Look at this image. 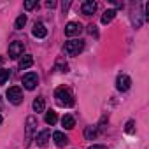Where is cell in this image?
Returning a JSON list of instances; mask_svg holds the SVG:
<instances>
[{"label": "cell", "instance_id": "3", "mask_svg": "<svg viewBox=\"0 0 149 149\" xmlns=\"http://www.w3.org/2000/svg\"><path fill=\"white\" fill-rule=\"evenodd\" d=\"M83 47H84V42L83 40H68V42H65V53L68 56L79 54L83 51Z\"/></svg>", "mask_w": 149, "mask_h": 149}, {"label": "cell", "instance_id": "17", "mask_svg": "<svg viewBox=\"0 0 149 149\" xmlns=\"http://www.w3.org/2000/svg\"><path fill=\"white\" fill-rule=\"evenodd\" d=\"M97 135H98V132H97V126H86V130H84V137H86L88 140H93Z\"/></svg>", "mask_w": 149, "mask_h": 149}, {"label": "cell", "instance_id": "24", "mask_svg": "<svg viewBox=\"0 0 149 149\" xmlns=\"http://www.w3.org/2000/svg\"><path fill=\"white\" fill-rule=\"evenodd\" d=\"M95 28H97L95 25H90V26H88V32H90V33L93 35V33H97V30H95Z\"/></svg>", "mask_w": 149, "mask_h": 149}, {"label": "cell", "instance_id": "27", "mask_svg": "<svg viewBox=\"0 0 149 149\" xmlns=\"http://www.w3.org/2000/svg\"><path fill=\"white\" fill-rule=\"evenodd\" d=\"M0 125H2V116H0Z\"/></svg>", "mask_w": 149, "mask_h": 149}, {"label": "cell", "instance_id": "15", "mask_svg": "<svg viewBox=\"0 0 149 149\" xmlns=\"http://www.w3.org/2000/svg\"><path fill=\"white\" fill-rule=\"evenodd\" d=\"M114 18H116V11H114V9H107V11L102 14V23L107 25V23H111Z\"/></svg>", "mask_w": 149, "mask_h": 149}, {"label": "cell", "instance_id": "25", "mask_svg": "<svg viewBox=\"0 0 149 149\" xmlns=\"http://www.w3.org/2000/svg\"><path fill=\"white\" fill-rule=\"evenodd\" d=\"M88 149H105V146H98V144H95V146H90Z\"/></svg>", "mask_w": 149, "mask_h": 149}, {"label": "cell", "instance_id": "8", "mask_svg": "<svg viewBox=\"0 0 149 149\" xmlns=\"http://www.w3.org/2000/svg\"><path fill=\"white\" fill-rule=\"evenodd\" d=\"M130 86H132V79H130L128 76H125V74L118 76V79H116V88H118L119 91H128Z\"/></svg>", "mask_w": 149, "mask_h": 149}, {"label": "cell", "instance_id": "11", "mask_svg": "<svg viewBox=\"0 0 149 149\" xmlns=\"http://www.w3.org/2000/svg\"><path fill=\"white\" fill-rule=\"evenodd\" d=\"M53 140H54V144H56L58 147H63V146H67L68 137H67L63 132H54V133H53Z\"/></svg>", "mask_w": 149, "mask_h": 149}, {"label": "cell", "instance_id": "16", "mask_svg": "<svg viewBox=\"0 0 149 149\" xmlns=\"http://www.w3.org/2000/svg\"><path fill=\"white\" fill-rule=\"evenodd\" d=\"M44 109H46V102H44V98H42V97L35 98V100H33V111H35V112H42Z\"/></svg>", "mask_w": 149, "mask_h": 149}, {"label": "cell", "instance_id": "2", "mask_svg": "<svg viewBox=\"0 0 149 149\" xmlns=\"http://www.w3.org/2000/svg\"><path fill=\"white\" fill-rule=\"evenodd\" d=\"M6 95H7V100L11 104H14V105H19L23 102V91H21L19 86H11Z\"/></svg>", "mask_w": 149, "mask_h": 149}, {"label": "cell", "instance_id": "13", "mask_svg": "<svg viewBox=\"0 0 149 149\" xmlns=\"http://www.w3.org/2000/svg\"><path fill=\"white\" fill-rule=\"evenodd\" d=\"M32 65H33V58H32V54H25V56L19 58L18 67H19L21 70H25V68H28V67H32Z\"/></svg>", "mask_w": 149, "mask_h": 149}, {"label": "cell", "instance_id": "4", "mask_svg": "<svg viewBox=\"0 0 149 149\" xmlns=\"http://www.w3.org/2000/svg\"><path fill=\"white\" fill-rule=\"evenodd\" d=\"M21 83H23V86L26 90H33L37 86V83H39V76L35 72H28V74H25V76L21 77Z\"/></svg>", "mask_w": 149, "mask_h": 149}, {"label": "cell", "instance_id": "14", "mask_svg": "<svg viewBox=\"0 0 149 149\" xmlns=\"http://www.w3.org/2000/svg\"><path fill=\"white\" fill-rule=\"evenodd\" d=\"M61 125H63V128H67V130H72L74 126H76V119H74L70 114H65V116L61 118Z\"/></svg>", "mask_w": 149, "mask_h": 149}, {"label": "cell", "instance_id": "6", "mask_svg": "<svg viewBox=\"0 0 149 149\" xmlns=\"http://www.w3.org/2000/svg\"><path fill=\"white\" fill-rule=\"evenodd\" d=\"M35 128H37V119H35L33 116H28V118H26V142H25V146H28V144H30V140H32V135H33Z\"/></svg>", "mask_w": 149, "mask_h": 149}, {"label": "cell", "instance_id": "19", "mask_svg": "<svg viewBox=\"0 0 149 149\" xmlns=\"http://www.w3.org/2000/svg\"><path fill=\"white\" fill-rule=\"evenodd\" d=\"M25 25H26V14H19L18 19H16V23H14V28L16 30H21Z\"/></svg>", "mask_w": 149, "mask_h": 149}, {"label": "cell", "instance_id": "12", "mask_svg": "<svg viewBox=\"0 0 149 149\" xmlns=\"http://www.w3.org/2000/svg\"><path fill=\"white\" fill-rule=\"evenodd\" d=\"M32 33H33V37H37V39H44V37L47 35V28L44 26V23H35Z\"/></svg>", "mask_w": 149, "mask_h": 149}, {"label": "cell", "instance_id": "10", "mask_svg": "<svg viewBox=\"0 0 149 149\" xmlns=\"http://www.w3.org/2000/svg\"><path fill=\"white\" fill-rule=\"evenodd\" d=\"M81 11H83V14L91 16V14L97 11V2H93V0H86V2L81 6Z\"/></svg>", "mask_w": 149, "mask_h": 149}, {"label": "cell", "instance_id": "9", "mask_svg": "<svg viewBox=\"0 0 149 149\" xmlns=\"http://www.w3.org/2000/svg\"><path fill=\"white\" fill-rule=\"evenodd\" d=\"M49 137H51V132H49V130H42V132L37 135V139H35L37 146H39V147H46L47 142H49Z\"/></svg>", "mask_w": 149, "mask_h": 149}, {"label": "cell", "instance_id": "22", "mask_svg": "<svg viewBox=\"0 0 149 149\" xmlns=\"http://www.w3.org/2000/svg\"><path fill=\"white\" fill-rule=\"evenodd\" d=\"M33 7H37V2H35V0H28V2H25V9H26V11H32Z\"/></svg>", "mask_w": 149, "mask_h": 149}, {"label": "cell", "instance_id": "1", "mask_svg": "<svg viewBox=\"0 0 149 149\" xmlns=\"http://www.w3.org/2000/svg\"><path fill=\"white\" fill-rule=\"evenodd\" d=\"M54 98H56L58 105H61V107H72L74 104H76V100H74V95H72L67 88H56Z\"/></svg>", "mask_w": 149, "mask_h": 149}, {"label": "cell", "instance_id": "20", "mask_svg": "<svg viewBox=\"0 0 149 149\" xmlns=\"http://www.w3.org/2000/svg\"><path fill=\"white\" fill-rule=\"evenodd\" d=\"M9 70H6V68H0V84H4L7 79H9Z\"/></svg>", "mask_w": 149, "mask_h": 149}, {"label": "cell", "instance_id": "21", "mask_svg": "<svg viewBox=\"0 0 149 149\" xmlns=\"http://www.w3.org/2000/svg\"><path fill=\"white\" fill-rule=\"evenodd\" d=\"M125 132H126V133H133V132H135V121H133V119H130V121L126 123Z\"/></svg>", "mask_w": 149, "mask_h": 149}, {"label": "cell", "instance_id": "23", "mask_svg": "<svg viewBox=\"0 0 149 149\" xmlns=\"http://www.w3.org/2000/svg\"><path fill=\"white\" fill-rule=\"evenodd\" d=\"M46 7L53 9V7H56V2H53V0H49V2H46Z\"/></svg>", "mask_w": 149, "mask_h": 149}, {"label": "cell", "instance_id": "18", "mask_svg": "<svg viewBox=\"0 0 149 149\" xmlns=\"http://www.w3.org/2000/svg\"><path fill=\"white\" fill-rule=\"evenodd\" d=\"M56 121H58V116H56V112H54V111H47V112H46V123L53 126Z\"/></svg>", "mask_w": 149, "mask_h": 149}, {"label": "cell", "instance_id": "26", "mask_svg": "<svg viewBox=\"0 0 149 149\" xmlns=\"http://www.w3.org/2000/svg\"><path fill=\"white\" fill-rule=\"evenodd\" d=\"M68 6H70V2H65V4H63V6H61V9H63V13H65V11H67V9H68Z\"/></svg>", "mask_w": 149, "mask_h": 149}, {"label": "cell", "instance_id": "7", "mask_svg": "<svg viewBox=\"0 0 149 149\" xmlns=\"http://www.w3.org/2000/svg\"><path fill=\"white\" fill-rule=\"evenodd\" d=\"M81 32H83V25H81V23H76V21H70V23L65 26V35H67V37L79 35Z\"/></svg>", "mask_w": 149, "mask_h": 149}, {"label": "cell", "instance_id": "5", "mask_svg": "<svg viewBox=\"0 0 149 149\" xmlns=\"http://www.w3.org/2000/svg\"><path fill=\"white\" fill-rule=\"evenodd\" d=\"M23 51H25L23 42L14 40V42H11V44H9V56H11V58H19V56L23 54Z\"/></svg>", "mask_w": 149, "mask_h": 149}]
</instances>
